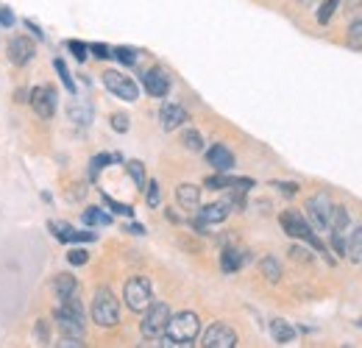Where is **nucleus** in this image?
<instances>
[{"label": "nucleus", "mask_w": 362, "mask_h": 348, "mask_svg": "<svg viewBox=\"0 0 362 348\" xmlns=\"http://www.w3.org/2000/svg\"><path fill=\"white\" fill-rule=\"evenodd\" d=\"M273 187H276L279 192H284V195H296V192H298V184H296V181H273Z\"/></svg>", "instance_id": "obj_36"}, {"label": "nucleus", "mask_w": 362, "mask_h": 348, "mask_svg": "<svg viewBox=\"0 0 362 348\" xmlns=\"http://www.w3.org/2000/svg\"><path fill=\"white\" fill-rule=\"evenodd\" d=\"M337 8H340V0H323L320 8H317V23L320 25H329V20L334 17Z\"/></svg>", "instance_id": "obj_25"}, {"label": "nucleus", "mask_w": 362, "mask_h": 348, "mask_svg": "<svg viewBox=\"0 0 362 348\" xmlns=\"http://www.w3.org/2000/svg\"><path fill=\"white\" fill-rule=\"evenodd\" d=\"M109 162H112V156H109V153H98V156H92V162H90V165H92L90 175H92V178H98V173H100V170H103Z\"/></svg>", "instance_id": "obj_32"}, {"label": "nucleus", "mask_w": 362, "mask_h": 348, "mask_svg": "<svg viewBox=\"0 0 362 348\" xmlns=\"http://www.w3.org/2000/svg\"><path fill=\"white\" fill-rule=\"evenodd\" d=\"M123 298L132 312H145L151 301H153V293H151V282L145 276H134L126 282V290H123Z\"/></svg>", "instance_id": "obj_6"}, {"label": "nucleus", "mask_w": 362, "mask_h": 348, "mask_svg": "<svg viewBox=\"0 0 362 348\" xmlns=\"http://www.w3.org/2000/svg\"><path fill=\"white\" fill-rule=\"evenodd\" d=\"M346 257L360 265L362 262V226H357L351 234H349V243H346Z\"/></svg>", "instance_id": "obj_21"}, {"label": "nucleus", "mask_w": 362, "mask_h": 348, "mask_svg": "<svg viewBox=\"0 0 362 348\" xmlns=\"http://www.w3.org/2000/svg\"><path fill=\"white\" fill-rule=\"evenodd\" d=\"M159 120H162V129L165 131H176L179 126H184L189 117H187L184 106H179V103H165L162 112H159Z\"/></svg>", "instance_id": "obj_14"}, {"label": "nucleus", "mask_w": 362, "mask_h": 348, "mask_svg": "<svg viewBox=\"0 0 362 348\" xmlns=\"http://www.w3.org/2000/svg\"><path fill=\"white\" fill-rule=\"evenodd\" d=\"M31 59H34V42L28 37H11V42H8V62L14 67H23Z\"/></svg>", "instance_id": "obj_12"}, {"label": "nucleus", "mask_w": 362, "mask_h": 348, "mask_svg": "<svg viewBox=\"0 0 362 348\" xmlns=\"http://www.w3.org/2000/svg\"><path fill=\"white\" fill-rule=\"evenodd\" d=\"M201 346L204 348H234L237 346V335H234V329L226 326V323H215V326L206 329Z\"/></svg>", "instance_id": "obj_10"}, {"label": "nucleus", "mask_w": 362, "mask_h": 348, "mask_svg": "<svg viewBox=\"0 0 362 348\" xmlns=\"http://www.w3.org/2000/svg\"><path fill=\"white\" fill-rule=\"evenodd\" d=\"M115 59H117L120 64L134 67V64H136V50H134V47H117V50H115Z\"/></svg>", "instance_id": "obj_31"}, {"label": "nucleus", "mask_w": 362, "mask_h": 348, "mask_svg": "<svg viewBox=\"0 0 362 348\" xmlns=\"http://www.w3.org/2000/svg\"><path fill=\"white\" fill-rule=\"evenodd\" d=\"M176 198H179L181 209H198L201 207V187H195V184H179Z\"/></svg>", "instance_id": "obj_17"}, {"label": "nucleus", "mask_w": 362, "mask_h": 348, "mask_svg": "<svg viewBox=\"0 0 362 348\" xmlns=\"http://www.w3.org/2000/svg\"><path fill=\"white\" fill-rule=\"evenodd\" d=\"M168 320H170V306L162 304V301H156V304L151 301V306L145 309L142 326H139L142 337H145V340H159V337H165Z\"/></svg>", "instance_id": "obj_5"}, {"label": "nucleus", "mask_w": 362, "mask_h": 348, "mask_svg": "<svg viewBox=\"0 0 362 348\" xmlns=\"http://www.w3.org/2000/svg\"><path fill=\"white\" fill-rule=\"evenodd\" d=\"M201 332V320L195 312H179L170 315L168 329H165V343L162 346H189Z\"/></svg>", "instance_id": "obj_1"}, {"label": "nucleus", "mask_w": 362, "mask_h": 348, "mask_svg": "<svg viewBox=\"0 0 362 348\" xmlns=\"http://www.w3.org/2000/svg\"><path fill=\"white\" fill-rule=\"evenodd\" d=\"M290 254H293V260H298V262H313V254H307L304 248H290Z\"/></svg>", "instance_id": "obj_42"}, {"label": "nucleus", "mask_w": 362, "mask_h": 348, "mask_svg": "<svg viewBox=\"0 0 362 348\" xmlns=\"http://www.w3.org/2000/svg\"><path fill=\"white\" fill-rule=\"evenodd\" d=\"M67 47L73 50V56H76L78 62H84V59H87V50H90V47H87L84 42H78V40H70V42H67Z\"/></svg>", "instance_id": "obj_35"}, {"label": "nucleus", "mask_w": 362, "mask_h": 348, "mask_svg": "<svg viewBox=\"0 0 362 348\" xmlns=\"http://www.w3.org/2000/svg\"><path fill=\"white\" fill-rule=\"evenodd\" d=\"M221 267H223L226 273L240 270V267H243V254H240V251H234V248H226V251L221 254Z\"/></svg>", "instance_id": "obj_23"}, {"label": "nucleus", "mask_w": 362, "mask_h": 348, "mask_svg": "<svg viewBox=\"0 0 362 348\" xmlns=\"http://www.w3.org/2000/svg\"><path fill=\"white\" fill-rule=\"evenodd\" d=\"M129 175L134 178V184H136V190H145V168H142V162H136V159H132L129 162Z\"/></svg>", "instance_id": "obj_29"}, {"label": "nucleus", "mask_w": 362, "mask_h": 348, "mask_svg": "<svg viewBox=\"0 0 362 348\" xmlns=\"http://www.w3.org/2000/svg\"><path fill=\"white\" fill-rule=\"evenodd\" d=\"M90 50L92 53H95V56H98V59H109V56H112V50H109V47H106V45H90Z\"/></svg>", "instance_id": "obj_40"}, {"label": "nucleus", "mask_w": 362, "mask_h": 348, "mask_svg": "<svg viewBox=\"0 0 362 348\" xmlns=\"http://www.w3.org/2000/svg\"><path fill=\"white\" fill-rule=\"evenodd\" d=\"M142 87L148 89V95H153V98H165L170 92V79H168L165 70L153 67V70H145L142 73Z\"/></svg>", "instance_id": "obj_11"}, {"label": "nucleus", "mask_w": 362, "mask_h": 348, "mask_svg": "<svg viewBox=\"0 0 362 348\" xmlns=\"http://www.w3.org/2000/svg\"><path fill=\"white\" fill-rule=\"evenodd\" d=\"M47 228L53 231V237H56V240H62V243H73V231H76V228H73L70 223L50 220V223H47Z\"/></svg>", "instance_id": "obj_22"}, {"label": "nucleus", "mask_w": 362, "mask_h": 348, "mask_svg": "<svg viewBox=\"0 0 362 348\" xmlns=\"http://www.w3.org/2000/svg\"><path fill=\"white\" fill-rule=\"evenodd\" d=\"M271 335L276 343H293V337H296V329L287 323V320H281V318H276V320H271Z\"/></svg>", "instance_id": "obj_20"}, {"label": "nucleus", "mask_w": 362, "mask_h": 348, "mask_svg": "<svg viewBox=\"0 0 362 348\" xmlns=\"http://www.w3.org/2000/svg\"><path fill=\"white\" fill-rule=\"evenodd\" d=\"M112 129L117 131V134H126L129 131V117L126 115H115L112 117Z\"/></svg>", "instance_id": "obj_37"}, {"label": "nucleus", "mask_w": 362, "mask_h": 348, "mask_svg": "<svg viewBox=\"0 0 362 348\" xmlns=\"http://www.w3.org/2000/svg\"><path fill=\"white\" fill-rule=\"evenodd\" d=\"M67 260H70V265H87V251H81V248H73L70 254H67Z\"/></svg>", "instance_id": "obj_38"}, {"label": "nucleus", "mask_w": 362, "mask_h": 348, "mask_svg": "<svg viewBox=\"0 0 362 348\" xmlns=\"http://www.w3.org/2000/svg\"><path fill=\"white\" fill-rule=\"evenodd\" d=\"M296 3H301V6H307V3H313V0H296Z\"/></svg>", "instance_id": "obj_45"}, {"label": "nucleus", "mask_w": 362, "mask_h": 348, "mask_svg": "<svg viewBox=\"0 0 362 348\" xmlns=\"http://www.w3.org/2000/svg\"><path fill=\"white\" fill-rule=\"evenodd\" d=\"M28 100H31L34 112H37L42 120H50V117L56 115V89L53 87H34Z\"/></svg>", "instance_id": "obj_9"}, {"label": "nucleus", "mask_w": 362, "mask_h": 348, "mask_svg": "<svg viewBox=\"0 0 362 348\" xmlns=\"http://www.w3.org/2000/svg\"><path fill=\"white\" fill-rule=\"evenodd\" d=\"M67 115H70V120H73V123L87 126V123L92 120L90 100H84V98H73V100H70V106H67Z\"/></svg>", "instance_id": "obj_18"}, {"label": "nucleus", "mask_w": 362, "mask_h": 348, "mask_svg": "<svg viewBox=\"0 0 362 348\" xmlns=\"http://www.w3.org/2000/svg\"><path fill=\"white\" fill-rule=\"evenodd\" d=\"M53 67H56V73H59V79H62V84H64V89H67L70 95H76V81H73V76H70L67 64H64L62 59H56V62H53Z\"/></svg>", "instance_id": "obj_27"}, {"label": "nucleus", "mask_w": 362, "mask_h": 348, "mask_svg": "<svg viewBox=\"0 0 362 348\" xmlns=\"http://www.w3.org/2000/svg\"><path fill=\"white\" fill-rule=\"evenodd\" d=\"M103 201L109 204V209L112 212H117V215H126V218H132L134 215V209L129 207V204H120V201H115V198H109V195H103Z\"/></svg>", "instance_id": "obj_33"}, {"label": "nucleus", "mask_w": 362, "mask_h": 348, "mask_svg": "<svg viewBox=\"0 0 362 348\" xmlns=\"http://www.w3.org/2000/svg\"><path fill=\"white\" fill-rule=\"evenodd\" d=\"M259 267H262V276L268 282H279L281 279V265L273 260V257H265V260L259 262Z\"/></svg>", "instance_id": "obj_26"}, {"label": "nucleus", "mask_w": 362, "mask_h": 348, "mask_svg": "<svg viewBox=\"0 0 362 348\" xmlns=\"http://www.w3.org/2000/svg\"><path fill=\"white\" fill-rule=\"evenodd\" d=\"M279 220H281V228H284V231H287L290 237H296V240H304V243H310V245L315 248L317 254H323L326 260L334 265V257H332V254H326V245H323V243L317 240L315 231L310 228V223L301 218L298 212H284V215H281Z\"/></svg>", "instance_id": "obj_4"}, {"label": "nucleus", "mask_w": 362, "mask_h": 348, "mask_svg": "<svg viewBox=\"0 0 362 348\" xmlns=\"http://www.w3.org/2000/svg\"><path fill=\"white\" fill-rule=\"evenodd\" d=\"M56 326H59L62 337H76V340L84 337V309H81L78 298L59 304V309H56Z\"/></svg>", "instance_id": "obj_2"}, {"label": "nucleus", "mask_w": 362, "mask_h": 348, "mask_svg": "<svg viewBox=\"0 0 362 348\" xmlns=\"http://www.w3.org/2000/svg\"><path fill=\"white\" fill-rule=\"evenodd\" d=\"M126 231H132V234L139 237V234H145V226H139V223H129V226H126Z\"/></svg>", "instance_id": "obj_43"}, {"label": "nucleus", "mask_w": 362, "mask_h": 348, "mask_svg": "<svg viewBox=\"0 0 362 348\" xmlns=\"http://www.w3.org/2000/svg\"><path fill=\"white\" fill-rule=\"evenodd\" d=\"M206 162L218 170V173H228L231 168H234V153L223 148V145H212L209 151H206Z\"/></svg>", "instance_id": "obj_16"}, {"label": "nucleus", "mask_w": 362, "mask_h": 348, "mask_svg": "<svg viewBox=\"0 0 362 348\" xmlns=\"http://www.w3.org/2000/svg\"><path fill=\"white\" fill-rule=\"evenodd\" d=\"M92 320L103 329H112L117 326L120 320V304L115 298V293L109 287H98L95 290V298H92Z\"/></svg>", "instance_id": "obj_3"}, {"label": "nucleus", "mask_w": 362, "mask_h": 348, "mask_svg": "<svg viewBox=\"0 0 362 348\" xmlns=\"http://www.w3.org/2000/svg\"><path fill=\"white\" fill-rule=\"evenodd\" d=\"M360 326H362V320H360Z\"/></svg>", "instance_id": "obj_46"}, {"label": "nucleus", "mask_w": 362, "mask_h": 348, "mask_svg": "<svg viewBox=\"0 0 362 348\" xmlns=\"http://www.w3.org/2000/svg\"><path fill=\"white\" fill-rule=\"evenodd\" d=\"M228 204L226 201H221V204H209V207H204V209H198V218L201 223H221V220L228 218Z\"/></svg>", "instance_id": "obj_19"}, {"label": "nucleus", "mask_w": 362, "mask_h": 348, "mask_svg": "<svg viewBox=\"0 0 362 348\" xmlns=\"http://www.w3.org/2000/svg\"><path fill=\"white\" fill-rule=\"evenodd\" d=\"M181 142H184V148H187V151H201V148H204V137H201L195 129L184 131Z\"/></svg>", "instance_id": "obj_28"}, {"label": "nucleus", "mask_w": 362, "mask_h": 348, "mask_svg": "<svg viewBox=\"0 0 362 348\" xmlns=\"http://www.w3.org/2000/svg\"><path fill=\"white\" fill-rule=\"evenodd\" d=\"M81 220H84L87 226H109V223H112V215H106V212H103V209H98V207H90Z\"/></svg>", "instance_id": "obj_24"}, {"label": "nucleus", "mask_w": 362, "mask_h": 348, "mask_svg": "<svg viewBox=\"0 0 362 348\" xmlns=\"http://www.w3.org/2000/svg\"><path fill=\"white\" fill-rule=\"evenodd\" d=\"M0 25H6V28H11V25H14V14H11L6 6H0Z\"/></svg>", "instance_id": "obj_39"}, {"label": "nucleus", "mask_w": 362, "mask_h": 348, "mask_svg": "<svg viewBox=\"0 0 362 348\" xmlns=\"http://www.w3.org/2000/svg\"><path fill=\"white\" fill-rule=\"evenodd\" d=\"M204 187H209V190H234V192H248V190L254 187V181H251V178H231V175L221 173V175H209V178L204 181Z\"/></svg>", "instance_id": "obj_13"}, {"label": "nucleus", "mask_w": 362, "mask_h": 348, "mask_svg": "<svg viewBox=\"0 0 362 348\" xmlns=\"http://www.w3.org/2000/svg\"><path fill=\"white\" fill-rule=\"evenodd\" d=\"M349 45L351 47H362V20L351 23V28H349Z\"/></svg>", "instance_id": "obj_34"}, {"label": "nucleus", "mask_w": 362, "mask_h": 348, "mask_svg": "<svg viewBox=\"0 0 362 348\" xmlns=\"http://www.w3.org/2000/svg\"><path fill=\"white\" fill-rule=\"evenodd\" d=\"M145 201H148V207H159L162 192H159V184L156 181H148L145 184Z\"/></svg>", "instance_id": "obj_30"}, {"label": "nucleus", "mask_w": 362, "mask_h": 348, "mask_svg": "<svg viewBox=\"0 0 362 348\" xmlns=\"http://www.w3.org/2000/svg\"><path fill=\"white\" fill-rule=\"evenodd\" d=\"M103 84H106V89H109L112 95H117V98L126 100V103H134L136 98H139V89H136L134 81H132L129 76L117 73V70H106V73H103Z\"/></svg>", "instance_id": "obj_7"}, {"label": "nucleus", "mask_w": 362, "mask_h": 348, "mask_svg": "<svg viewBox=\"0 0 362 348\" xmlns=\"http://www.w3.org/2000/svg\"><path fill=\"white\" fill-rule=\"evenodd\" d=\"M25 28H28V31H34V37H37V40H42V31L34 25V20H25Z\"/></svg>", "instance_id": "obj_44"}, {"label": "nucleus", "mask_w": 362, "mask_h": 348, "mask_svg": "<svg viewBox=\"0 0 362 348\" xmlns=\"http://www.w3.org/2000/svg\"><path fill=\"white\" fill-rule=\"evenodd\" d=\"M307 215L315 231H329V218H332V198L326 192H317L307 201Z\"/></svg>", "instance_id": "obj_8"}, {"label": "nucleus", "mask_w": 362, "mask_h": 348, "mask_svg": "<svg viewBox=\"0 0 362 348\" xmlns=\"http://www.w3.org/2000/svg\"><path fill=\"white\" fill-rule=\"evenodd\" d=\"M53 293H56L59 304L62 301H73V298H78V282L70 273H59L56 282H53Z\"/></svg>", "instance_id": "obj_15"}, {"label": "nucleus", "mask_w": 362, "mask_h": 348, "mask_svg": "<svg viewBox=\"0 0 362 348\" xmlns=\"http://www.w3.org/2000/svg\"><path fill=\"white\" fill-rule=\"evenodd\" d=\"M95 231H73V243H92Z\"/></svg>", "instance_id": "obj_41"}]
</instances>
